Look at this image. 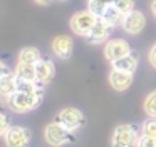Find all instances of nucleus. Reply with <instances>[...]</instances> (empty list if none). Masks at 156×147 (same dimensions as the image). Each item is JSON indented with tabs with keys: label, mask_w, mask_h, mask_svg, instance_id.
Segmentation results:
<instances>
[{
	"label": "nucleus",
	"mask_w": 156,
	"mask_h": 147,
	"mask_svg": "<svg viewBox=\"0 0 156 147\" xmlns=\"http://www.w3.org/2000/svg\"><path fill=\"white\" fill-rule=\"evenodd\" d=\"M52 50L61 59H69L72 55V50H74V40H72V37L66 35V33L54 37V40H52Z\"/></svg>",
	"instance_id": "obj_9"
},
{
	"label": "nucleus",
	"mask_w": 156,
	"mask_h": 147,
	"mask_svg": "<svg viewBox=\"0 0 156 147\" xmlns=\"http://www.w3.org/2000/svg\"><path fill=\"white\" fill-rule=\"evenodd\" d=\"M141 134L144 135H151V137H156V117H149L143 122L141 125Z\"/></svg>",
	"instance_id": "obj_19"
},
{
	"label": "nucleus",
	"mask_w": 156,
	"mask_h": 147,
	"mask_svg": "<svg viewBox=\"0 0 156 147\" xmlns=\"http://www.w3.org/2000/svg\"><path fill=\"white\" fill-rule=\"evenodd\" d=\"M143 109L148 114V117H156V90H153V92L146 97L144 104H143Z\"/></svg>",
	"instance_id": "obj_18"
},
{
	"label": "nucleus",
	"mask_w": 156,
	"mask_h": 147,
	"mask_svg": "<svg viewBox=\"0 0 156 147\" xmlns=\"http://www.w3.org/2000/svg\"><path fill=\"white\" fill-rule=\"evenodd\" d=\"M151 12H153V15L156 17V0H153V2H151Z\"/></svg>",
	"instance_id": "obj_26"
},
{
	"label": "nucleus",
	"mask_w": 156,
	"mask_h": 147,
	"mask_svg": "<svg viewBox=\"0 0 156 147\" xmlns=\"http://www.w3.org/2000/svg\"><path fill=\"white\" fill-rule=\"evenodd\" d=\"M99 17L96 15L94 12H91V10H79V12H76L74 15L71 17V29L74 33H77V35L81 37H87L89 32L92 30V27L96 25V22H98Z\"/></svg>",
	"instance_id": "obj_2"
},
{
	"label": "nucleus",
	"mask_w": 156,
	"mask_h": 147,
	"mask_svg": "<svg viewBox=\"0 0 156 147\" xmlns=\"http://www.w3.org/2000/svg\"><path fill=\"white\" fill-rule=\"evenodd\" d=\"M17 79H25V80H35V63H24L19 62L17 67L14 69Z\"/></svg>",
	"instance_id": "obj_16"
},
{
	"label": "nucleus",
	"mask_w": 156,
	"mask_h": 147,
	"mask_svg": "<svg viewBox=\"0 0 156 147\" xmlns=\"http://www.w3.org/2000/svg\"><path fill=\"white\" fill-rule=\"evenodd\" d=\"M87 3H89V7H87V9L91 10V12H94L98 17H101L102 13H104L106 7H108V5H104V3L98 2V0H87Z\"/></svg>",
	"instance_id": "obj_21"
},
{
	"label": "nucleus",
	"mask_w": 156,
	"mask_h": 147,
	"mask_svg": "<svg viewBox=\"0 0 156 147\" xmlns=\"http://www.w3.org/2000/svg\"><path fill=\"white\" fill-rule=\"evenodd\" d=\"M44 135L51 145H62L71 139V130L67 127H64L61 122H52L49 125H45Z\"/></svg>",
	"instance_id": "obj_6"
},
{
	"label": "nucleus",
	"mask_w": 156,
	"mask_h": 147,
	"mask_svg": "<svg viewBox=\"0 0 156 147\" xmlns=\"http://www.w3.org/2000/svg\"><path fill=\"white\" fill-rule=\"evenodd\" d=\"M109 35H111V25L99 17L98 22H96V25L92 27V30L89 32V35L86 37V39H87L91 43H101V42H104Z\"/></svg>",
	"instance_id": "obj_13"
},
{
	"label": "nucleus",
	"mask_w": 156,
	"mask_h": 147,
	"mask_svg": "<svg viewBox=\"0 0 156 147\" xmlns=\"http://www.w3.org/2000/svg\"><path fill=\"white\" fill-rule=\"evenodd\" d=\"M55 75V65L47 59H41L35 63V80L41 84H49Z\"/></svg>",
	"instance_id": "obj_11"
},
{
	"label": "nucleus",
	"mask_w": 156,
	"mask_h": 147,
	"mask_svg": "<svg viewBox=\"0 0 156 147\" xmlns=\"http://www.w3.org/2000/svg\"><path fill=\"white\" fill-rule=\"evenodd\" d=\"M138 145H143V147H156V137L141 134V135H139V139H138Z\"/></svg>",
	"instance_id": "obj_22"
},
{
	"label": "nucleus",
	"mask_w": 156,
	"mask_h": 147,
	"mask_svg": "<svg viewBox=\"0 0 156 147\" xmlns=\"http://www.w3.org/2000/svg\"><path fill=\"white\" fill-rule=\"evenodd\" d=\"M41 60V52L35 47H24L19 52V62L24 63H37Z\"/></svg>",
	"instance_id": "obj_17"
},
{
	"label": "nucleus",
	"mask_w": 156,
	"mask_h": 147,
	"mask_svg": "<svg viewBox=\"0 0 156 147\" xmlns=\"http://www.w3.org/2000/svg\"><path fill=\"white\" fill-rule=\"evenodd\" d=\"M146 25V17L139 10H131L129 13L124 15V22H122V29L131 35H138Z\"/></svg>",
	"instance_id": "obj_7"
},
{
	"label": "nucleus",
	"mask_w": 156,
	"mask_h": 147,
	"mask_svg": "<svg viewBox=\"0 0 156 147\" xmlns=\"http://www.w3.org/2000/svg\"><path fill=\"white\" fill-rule=\"evenodd\" d=\"M111 63H112V69L134 74V70L138 69V57H136V53H128V55L121 57V59L114 60V62H111Z\"/></svg>",
	"instance_id": "obj_14"
},
{
	"label": "nucleus",
	"mask_w": 156,
	"mask_h": 147,
	"mask_svg": "<svg viewBox=\"0 0 156 147\" xmlns=\"http://www.w3.org/2000/svg\"><path fill=\"white\" fill-rule=\"evenodd\" d=\"M14 92H17V75L14 70L10 72H2L0 75V95L2 99L7 100Z\"/></svg>",
	"instance_id": "obj_12"
},
{
	"label": "nucleus",
	"mask_w": 156,
	"mask_h": 147,
	"mask_svg": "<svg viewBox=\"0 0 156 147\" xmlns=\"http://www.w3.org/2000/svg\"><path fill=\"white\" fill-rule=\"evenodd\" d=\"M133 75L134 74L131 72H124V70H118V69H112V72L109 74V84L114 90L118 92H124L131 87L133 84Z\"/></svg>",
	"instance_id": "obj_10"
},
{
	"label": "nucleus",
	"mask_w": 156,
	"mask_h": 147,
	"mask_svg": "<svg viewBox=\"0 0 156 147\" xmlns=\"http://www.w3.org/2000/svg\"><path fill=\"white\" fill-rule=\"evenodd\" d=\"M9 127H10V119H9V115L5 112H2L0 114V134L4 135L9 130Z\"/></svg>",
	"instance_id": "obj_23"
},
{
	"label": "nucleus",
	"mask_w": 156,
	"mask_h": 147,
	"mask_svg": "<svg viewBox=\"0 0 156 147\" xmlns=\"http://www.w3.org/2000/svg\"><path fill=\"white\" fill-rule=\"evenodd\" d=\"M149 63L156 69V43L151 47V50H149Z\"/></svg>",
	"instance_id": "obj_24"
},
{
	"label": "nucleus",
	"mask_w": 156,
	"mask_h": 147,
	"mask_svg": "<svg viewBox=\"0 0 156 147\" xmlns=\"http://www.w3.org/2000/svg\"><path fill=\"white\" fill-rule=\"evenodd\" d=\"M42 102V89L34 90V92H14L7 99L9 109L15 114H25L34 110L35 107H39V104Z\"/></svg>",
	"instance_id": "obj_1"
},
{
	"label": "nucleus",
	"mask_w": 156,
	"mask_h": 147,
	"mask_svg": "<svg viewBox=\"0 0 156 147\" xmlns=\"http://www.w3.org/2000/svg\"><path fill=\"white\" fill-rule=\"evenodd\" d=\"M4 142L9 147H24L30 142V130L20 125H10L4 134Z\"/></svg>",
	"instance_id": "obj_5"
},
{
	"label": "nucleus",
	"mask_w": 156,
	"mask_h": 147,
	"mask_svg": "<svg viewBox=\"0 0 156 147\" xmlns=\"http://www.w3.org/2000/svg\"><path fill=\"white\" fill-rule=\"evenodd\" d=\"M134 2L136 0H114L112 5H114L118 10H121V12L126 15V13H129L131 10H134Z\"/></svg>",
	"instance_id": "obj_20"
},
{
	"label": "nucleus",
	"mask_w": 156,
	"mask_h": 147,
	"mask_svg": "<svg viewBox=\"0 0 156 147\" xmlns=\"http://www.w3.org/2000/svg\"><path fill=\"white\" fill-rule=\"evenodd\" d=\"M128 53H131V47H129V43L122 39H114V40H111V42H108V45H106V49H104V57L109 62H114V60L128 55Z\"/></svg>",
	"instance_id": "obj_8"
},
{
	"label": "nucleus",
	"mask_w": 156,
	"mask_h": 147,
	"mask_svg": "<svg viewBox=\"0 0 156 147\" xmlns=\"http://www.w3.org/2000/svg\"><path fill=\"white\" fill-rule=\"evenodd\" d=\"M98 2L104 3V5H112V3H114V0H98Z\"/></svg>",
	"instance_id": "obj_27"
},
{
	"label": "nucleus",
	"mask_w": 156,
	"mask_h": 147,
	"mask_svg": "<svg viewBox=\"0 0 156 147\" xmlns=\"http://www.w3.org/2000/svg\"><path fill=\"white\" fill-rule=\"evenodd\" d=\"M101 19L104 22H108L111 27H118V25H122V22H124V13L121 10H118L114 5H108L104 13L101 15Z\"/></svg>",
	"instance_id": "obj_15"
},
{
	"label": "nucleus",
	"mask_w": 156,
	"mask_h": 147,
	"mask_svg": "<svg viewBox=\"0 0 156 147\" xmlns=\"http://www.w3.org/2000/svg\"><path fill=\"white\" fill-rule=\"evenodd\" d=\"M138 129L129 124L118 125L112 132V145L116 147H129V145H138Z\"/></svg>",
	"instance_id": "obj_3"
},
{
	"label": "nucleus",
	"mask_w": 156,
	"mask_h": 147,
	"mask_svg": "<svg viewBox=\"0 0 156 147\" xmlns=\"http://www.w3.org/2000/svg\"><path fill=\"white\" fill-rule=\"evenodd\" d=\"M34 2H35V3H41V5H49L52 0H34Z\"/></svg>",
	"instance_id": "obj_25"
},
{
	"label": "nucleus",
	"mask_w": 156,
	"mask_h": 147,
	"mask_svg": "<svg viewBox=\"0 0 156 147\" xmlns=\"http://www.w3.org/2000/svg\"><path fill=\"white\" fill-rule=\"evenodd\" d=\"M57 122H61L62 125L67 127L71 132H74L79 127L84 125L86 117H84V114L79 109H76V107H66V109H62L61 112L57 114Z\"/></svg>",
	"instance_id": "obj_4"
}]
</instances>
